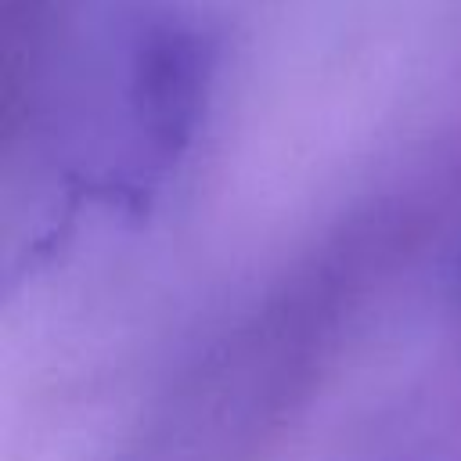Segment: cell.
Here are the masks:
<instances>
[{
	"instance_id": "obj_1",
	"label": "cell",
	"mask_w": 461,
	"mask_h": 461,
	"mask_svg": "<svg viewBox=\"0 0 461 461\" xmlns=\"http://www.w3.org/2000/svg\"><path fill=\"white\" fill-rule=\"evenodd\" d=\"M212 72V47L184 22L151 25L133 54V112L148 144L162 155L176 151L198 119Z\"/></svg>"
}]
</instances>
